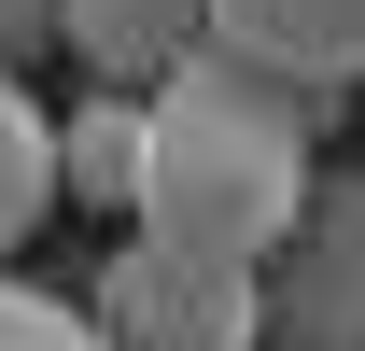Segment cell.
Instances as JSON below:
<instances>
[{
	"instance_id": "cell-7",
	"label": "cell",
	"mask_w": 365,
	"mask_h": 351,
	"mask_svg": "<svg viewBox=\"0 0 365 351\" xmlns=\"http://www.w3.org/2000/svg\"><path fill=\"white\" fill-rule=\"evenodd\" d=\"M43 225H56V113L0 71V267L29 253Z\"/></svg>"
},
{
	"instance_id": "cell-5",
	"label": "cell",
	"mask_w": 365,
	"mask_h": 351,
	"mask_svg": "<svg viewBox=\"0 0 365 351\" xmlns=\"http://www.w3.org/2000/svg\"><path fill=\"white\" fill-rule=\"evenodd\" d=\"M182 43H211L197 0H56V56H71L85 85H155Z\"/></svg>"
},
{
	"instance_id": "cell-2",
	"label": "cell",
	"mask_w": 365,
	"mask_h": 351,
	"mask_svg": "<svg viewBox=\"0 0 365 351\" xmlns=\"http://www.w3.org/2000/svg\"><path fill=\"white\" fill-rule=\"evenodd\" d=\"M85 323H98L113 351H267V267L197 253V239H155V225H140L127 253L98 267Z\"/></svg>"
},
{
	"instance_id": "cell-3",
	"label": "cell",
	"mask_w": 365,
	"mask_h": 351,
	"mask_svg": "<svg viewBox=\"0 0 365 351\" xmlns=\"http://www.w3.org/2000/svg\"><path fill=\"white\" fill-rule=\"evenodd\" d=\"M267 351H365V169H323L267 253Z\"/></svg>"
},
{
	"instance_id": "cell-4",
	"label": "cell",
	"mask_w": 365,
	"mask_h": 351,
	"mask_svg": "<svg viewBox=\"0 0 365 351\" xmlns=\"http://www.w3.org/2000/svg\"><path fill=\"white\" fill-rule=\"evenodd\" d=\"M197 29L225 56H253L267 85H309V98L365 85V0H197Z\"/></svg>"
},
{
	"instance_id": "cell-1",
	"label": "cell",
	"mask_w": 365,
	"mask_h": 351,
	"mask_svg": "<svg viewBox=\"0 0 365 351\" xmlns=\"http://www.w3.org/2000/svg\"><path fill=\"white\" fill-rule=\"evenodd\" d=\"M309 113H323L309 85H267L225 43H182L140 85V197H127V225L267 267L281 225L309 211V183H323L309 169Z\"/></svg>"
},
{
	"instance_id": "cell-9",
	"label": "cell",
	"mask_w": 365,
	"mask_h": 351,
	"mask_svg": "<svg viewBox=\"0 0 365 351\" xmlns=\"http://www.w3.org/2000/svg\"><path fill=\"white\" fill-rule=\"evenodd\" d=\"M29 56H56V0H0V71H29Z\"/></svg>"
},
{
	"instance_id": "cell-8",
	"label": "cell",
	"mask_w": 365,
	"mask_h": 351,
	"mask_svg": "<svg viewBox=\"0 0 365 351\" xmlns=\"http://www.w3.org/2000/svg\"><path fill=\"white\" fill-rule=\"evenodd\" d=\"M0 351H113V337H98L71 295H43V281H14V267H0Z\"/></svg>"
},
{
	"instance_id": "cell-6",
	"label": "cell",
	"mask_w": 365,
	"mask_h": 351,
	"mask_svg": "<svg viewBox=\"0 0 365 351\" xmlns=\"http://www.w3.org/2000/svg\"><path fill=\"white\" fill-rule=\"evenodd\" d=\"M140 197V85H98L56 113V211H127Z\"/></svg>"
}]
</instances>
